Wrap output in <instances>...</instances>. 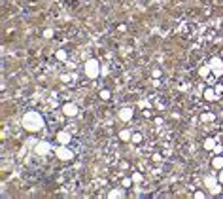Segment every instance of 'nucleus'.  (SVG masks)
<instances>
[{"instance_id": "4468645a", "label": "nucleus", "mask_w": 223, "mask_h": 199, "mask_svg": "<svg viewBox=\"0 0 223 199\" xmlns=\"http://www.w3.org/2000/svg\"><path fill=\"white\" fill-rule=\"evenodd\" d=\"M219 182H223V171L219 173Z\"/></svg>"}, {"instance_id": "423d86ee", "label": "nucleus", "mask_w": 223, "mask_h": 199, "mask_svg": "<svg viewBox=\"0 0 223 199\" xmlns=\"http://www.w3.org/2000/svg\"><path fill=\"white\" fill-rule=\"evenodd\" d=\"M131 116H132V110H131V108H123V110H121V114H119V118H121V120H129Z\"/></svg>"}, {"instance_id": "f257e3e1", "label": "nucleus", "mask_w": 223, "mask_h": 199, "mask_svg": "<svg viewBox=\"0 0 223 199\" xmlns=\"http://www.w3.org/2000/svg\"><path fill=\"white\" fill-rule=\"evenodd\" d=\"M25 125H27V129L34 131V129H40L42 120H40L38 114H27V116H25Z\"/></svg>"}, {"instance_id": "20e7f679", "label": "nucleus", "mask_w": 223, "mask_h": 199, "mask_svg": "<svg viewBox=\"0 0 223 199\" xmlns=\"http://www.w3.org/2000/svg\"><path fill=\"white\" fill-rule=\"evenodd\" d=\"M87 74H89V76H95V74H96V63H95V61H91V63L87 65Z\"/></svg>"}, {"instance_id": "7ed1b4c3", "label": "nucleus", "mask_w": 223, "mask_h": 199, "mask_svg": "<svg viewBox=\"0 0 223 199\" xmlns=\"http://www.w3.org/2000/svg\"><path fill=\"white\" fill-rule=\"evenodd\" d=\"M65 114L66 116H76L78 114V108H76V105H65Z\"/></svg>"}, {"instance_id": "f8f14e48", "label": "nucleus", "mask_w": 223, "mask_h": 199, "mask_svg": "<svg viewBox=\"0 0 223 199\" xmlns=\"http://www.w3.org/2000/svg\"><path fill=\"white\" fill-rule=\"evenodd\" d=\"M129 137H131V133H129V131H123V133H121V138H129Z\"/></svg>"}, {"instance_id": "9b49d317", "label": "nucleus", "mask_w": 223, "mask_h": 199, "mask_svg": "<svg viewBox=\"0 0 223 199\" xmlns=\"http://www.w3.org/2000/svg\"><path fill=\"white\" fill-rule=\"evenodd\" d=\"M202 120H204V121H206V120L210 121V120H214V114H202Z\"/></svg>"}, {"instance_id": "39448f33", "label": "nucleus", "mask_w": 223, "mask_h": 199, "mask_svg": "<svg viewBox=\"0 0 223 199\" xmlns=\"http://www.w3.org/2000/svg\"><path fill=\"white\" fill-rule=\"evenodd\" d=\"M204 99L206 101H215V91L214 89H206L204 91Z\"/></svg>"}, {"instance_id": "6e6552de", "label": "nucleus", "mask_w": 223, "mask_h": 199, "mask_svg": "<svg viewBox=\"0 0 223 199\" xmlns=\"http://www.w3.org/2000/svg\"><path fill=\"white\" fill-rule=\"evenodd\" d=\"M59 156H61V159H70L72 158V152L68 154L66 150H59Z\"/></svg>"}, {"instance_id": "f03ea898", "label": "nucleus", "mask_w": 223, "mask_h": 199, "mask_svg": "<svg viewBox=\"0 0 223 199\" xmlns=\"http://www.w3.org/2000/svg\"><path fill=\"white\" fill-rule=\"evenodd\" d=\"M210 67H212L217 74L223 72V61H221V59H212V61H210Z\"/></svg>"}, {"instance_id": "9d476101", "label": "nucleus", "mask_w": 223, "mask_h": 199, "mask_svg": "<svg viewBox=\"0 0 223 199\" xmlns=\"http://www.w3.org/2000/svg\"><path fill=\"white\" fill-rule=\"evenodd\" d=\"M204 146L208 148V150H212V148H214V140H212V138H208V140L204 142Z\"/></svg>"}, {"instance_id": "2eb2a0df", "label": "nucleus", "mask_w": 223, "mask_h": 199, "mask_svg": "<svg viewBox=\"0 0 223 199\" xmlns=\"http://www.w3.org/2000/svg\"><path fill=\"white\" fill-rule=\"evenodd\" d=\"M221 55H223V51H221Z\"/></svg>"}, {"instance_id": "1a4fd4ad", "label": "nucleus", "mask_w": 223, "mask_h": 199, "mask_svg": "<svg viewBox=\"0 0 223 199\" xmlns=\"http://www.w3.org/2000/svg\"><path fill=\"white\" fill-rule=\"evenodd\" d=\"M100 97L104 99V101H108V99H110V91H106V89H104V91H100Z\"/></svg>"}, {"instance_id": "ddd939ff", "label": "nucleus", "mask_w": 223, "mask_h": 199, "mask_svg": "<svg viewBox=\"0 0 223 199\" xmlns=\"http://www.w3.org/2000/svg\"><path fill=\"white\" fill-rule=\"evenodd\" d=\"M132 140H134V142H140V140H142V137H140V135H134V137H132Z\"/></svg>"}, {"instance_id": "0eeeda50", "label": "nucleus", "mask_w": 223, "mask_h": 199, "mask_svg": "<svg viewBox=\"0 0 223 199\" xmlns=\"http://www.w3.org/2000/svg\"><path fill=\"white\" fill-rule=\"evenodd\" d=\"M212 165H214L215 169H223V158H214V159H212Z\"/></svg>"}]
</instances>
